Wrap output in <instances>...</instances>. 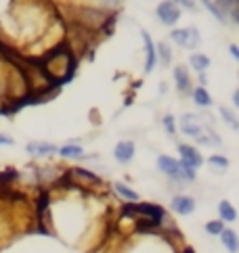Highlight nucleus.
I'll return each mask as SVG.
<instances>
[{
  "label": "nucleus",
  "instance_id": "ddd939ff",
  "mask_svg": "<svg viewBox=\"0 0 239 253\" xmlns=\"http://www.w3.org/2000/svg\"><path fill=\"white\" fill-rule=\"evenodd\" d=\"M218 213H220V222H235L237 220V211L231 201H220L218 203Z\"/></svg>",
  "mask_w": 239,
  "mask_h": 253
},
{
  "label": "nucleus",
  "instance_id": "39448f33",
  "mask_svg": "<svg viewBox=\"0 0 239 253\" xmlns=\"http://www.w3.org/2000/svg\"><path fill=\"white\" fill-rule=\"evenodd\" d=\"M155 15H158V19L164 25H174L179 21V17H180V8H179V4H174V2H162L158 6V11H155Z\"/></svg>",
  "mask_w": 239,
  "mask_h": 253
},
{
  "label": "nucleus",
  "instance_id": "c85d7f7f",
  "mask_svg": "<svg viewBox=\"0 0 239 253\" xmlns=\"http://www.w3.org/2000/svg\"><path fill=\"white\" fill-rule=\"evenodd\" d=\"M206 84H208L206 74H199V88H206Z\"/></svg>",
  "mask_w": 239,
  "mask_h": 253
},
{
  "label": "nucleus",
  "instance_id": "393cba45",
  "mask_svg": "<svg viewBox=\"0 0 239 253\" xmlns=\"http://www.w3.org/2000/svg\"><path fill=\"white\" fill-rule=\"evenodd\" d=\"M158 50H160L162 63H164V65H168V63H170V48H168V44L166 42H160L158 44Z\"/></svg>",
  "mask_w": 239,
  "mask_h": 253
},
{
  "label": "nucleus",
  "instance_id": "7ed1b4c3",
  "mask_svg": "<svg viewBox=\"0 0 239 253\" xmlns=\"http://www.w3.org/2000/svg\"><path fill=\"white\" fill-rule=\"evenodd\" d=\"M180 132L182 134H187V136L191 138H197L204 134V124H201V120L197 115H180Z\"/></svg>",
  "mask_w": 239,
  "mask_h": 253
},
{
  "label": "nucleus",
  "instance_id": "a211bd4d",
  "mask_svg": "<svg viewBox=\"0 0 239 253\" xmlns=\"http://www.w3.org/2000/svg\"><path fill=\"white\" fill-rule=\"evenodd\" d=\"M189 63H191V67L195 69V71L204 74V71L210 67V57H206V55H193V57L189 59Z\"/></svg>",
  "mask_w": 239,
  "mask_h": 253
},
{
  "label": "nucleus",
  "instance_id": "bb28decb",
  "mask_svg": "<svg viewBox=\"0 0 239 253\" xmlns=\"http://www.w3.org/2000/svg\"><path fill=\"white\" fill-rule=\"evenodd\" d=\"M229 50H231V57H233L235 61H239V48L235 46V44H231V48H229Z\"/></svg>",
  "mask_w": 239,
  "mask_h": 253
},
{
  "label": "nucleus",
  "instance_id": "b1692460",
  "mask_svg": "<svg viewBox=\"0 0 239 253\" xmlns=\"http://www.w3.org/2000/svg\"><path fill=\"white\" fill-rule=\"evenodd\" d=\"M170 38H172V42H177L180 48H185V30H172Z\"/></svg>",
  "mask_w": 239,
  "mask_h": 253
},
{
  "label": "nucleus",
  "instance_id": "412c9836",
  "mask_svg": "<svg viewBox=\"0 0 239 253\" xmlns=\"http://www.w3.org/2000/svg\"><path fill=\"white\" fill-rule=\"evenodd\" d=\"M197 140H199L201 144H212V147H218V144H220L218 134H214L212 130H206V134H201V136H197Z\"/></svg>",
  "mask_w": 239,
  "mask_h": 253
},
{
  "label": "nucleus",
  "instance_id": "9d476101",
  "mask_svg": "<svg viewBox=\"0 0 239 253\" xmlns=\"http://www.w3.org/2000/svg\"><path fill=\"white\" fill-rule=\"evenodd\" d=\"M174 82H177V88L182 94L191 92V78H189V69L185 65H177L174 67Z\"/></svg>",
  "mask_w": 239,
  "mask_h": 253
},
{
  "label": "nucleus",
  "instance_id": "f03ea898",
  "mask_svg": "<svg viewBox=\"0 0 239 253\" xmlns=\"http://www.w3.org/2000/svg\"><path fill=\"white\" fill-rule=\"evenodd\" d=\"M204 6L216 17L220 23H229V21H231V19H229V15H231V13H233V21L239 19L237 8H235L237 2H212V0H208V2H204Z\"/></svg>",
  "mask_w": 239,
  "mask_h": 253
},
{
  "label": "nucleus",
  "instance_id": "4be33fe9",
  "mask_svg": "<svg viewBox=\"0 0 239 253\" xmlns=\"http://www.w3.org/2000/svg\"><path fill=\"white\" fill-rule=\"evenodd\" d=\"M220 115H223V120L229 122V126H231L233 130L239 128V122H237V117H235V113L231 109H227V107H220Z\"/></svg>",
  "mask_w": 239,
  "mask_h": 253
},
{
  "label": "nucleus",
  "instance_id": "1a4fd4ad",
  "mask_svg": "<svg viewBox=\"0 0 239 253\" xmlns=\"http://www.w3.org/2000/svg\"><path fill=\"white\" fill-rule=\"evenodd\" d=\"M143 40H145V52H147V61H145V74H151L155 63H158V52H155V44L153 40L149 38V34L147 32H141Z\"/></svg>",
  "mask_w": 239,
  "mask_h": 253
},
{
  "label": "nucleus",
  "instance_id": "cd10ccee",
  "mask_svg": "<svg viewBox=\"0 0 239 253\" xmlns=\"http://www.w3.org/2000/svg\"><path fill=\"white\" fill-rule=\"evenodd\" d=\"M0 144H13V138L11 136H4V134H0Z\"/></svg>",
  "mask_w": 239,
  "mask_h": 253
},
{
  "label": "nucleus",
  "instance_id": "4468645a",
  "mask_svg": "<svg viewBox=\"0 0 239 253\" xmlns=\"http://www.w3.org/2000/svg\"><path fill=\"white\" fill-rule=\"evenodd\" d=\"M114 191L122 197V199H126L128 203H139V193H134L132 188H128L124 182H116L114 184Z\"/></svg>",
  "mask_w": 239,
  "mask_h": 253
},
{
  "label": "nucleus",
  "instance_id": "20e7f679",
  "mask_svg": "<svg viewBox=\"0 0 239 253\" xmlns=\"http://www.w3.org/2000/svg\"><path fill=\"white\" fill-rule=\"evenodd\" d=\"M179 153H180V164L191 169H197L204 164V157H201L199 151L195 147H191V144H179Z\"/></svg>",
  "mask_w": 239,
  "mask_h": 253
},
{
  "label": "nucleus",
  "instance_id": "f257e3e1",
  "mask_svg": "<svg viewBox=\"0 0 239 253\" xmlns=\"http://www.w3.org/2000/svg\"><path fill=\"white\" fill-rule=\"evenodd\" d=\"M132 215H139V218L151 220L155 226H162L164 218H166V211L162 210L160 205L153 203H126L122 205V218H132Z\"/></svg>",
  "mask_w": 239,
  "mask_h": 253
},
{
  "label": "nucleus",
  "instance_id": "7c9ffc66",
  "mask_svg": "<svg viewBox=\"0 0 239 253\" xmlns=\"http://www.w3.org/2000/svg\"><path fill=\"white\" fill-rule=\"evenodd\" d=\"M182 253H195V251H193L191 247H187V249H185V251H182Z\"/></svg>",
  "mask_w": 239,
  "mask_h": 253
},
{
  "label": "nucleus",
  "instance_id": "aec40b11",
  "mask_svg": "<svg viewBox=\"0 0 239 253\" xmlns=\"http://www.w3.org/2000/svg\"><path fill=\"white\" fill-rule=\"evenodd\" d=\"M208 166L214 168V169H218V171H223V169L229 168V159H227L225 155H212V157L208 159Z\"/></svg>",
  "mask_w": 239,
  "mask_h": 253
},
{
  "label": "nucleus",
  "instance_id": "6e6552de",
  "mask_svg": "<svg viewBox=\"0 0 239 253\" xmlns=\"http://www.w3.org/2000/svg\"><path fill=\"white\" fill-rule=\"evenodd\" d=\"M114 157L120 161V164H130L134 157V142L132 140H122L116 144L114 149Z\"/></svg>",
  "mask_w": 239,
  "mask_h": 253
},
{
  "label": "nucleus",
  "instance_id": "6ab92c4d",
  "mask_svg": "<svg viewBox=\"0 0 239 253\" xmlns=\"http://www.w3.org/2000/svg\"><path fill=\"white\" fill-rule=\"evenodd\" d=\"M71 174H76V176H71V178H80V180H84V182H90V184H101V180L93 174V171H88V169L73 168V169H71Z\"/></svg>",
  "mask_w": 239,
  "mask_h": 253
},
{
  "label": "nucleus",
  "instance_id": "f8f14e48",
  "mask_svg": "<svg viewBox=\"0 0 239 253\" xmlns=\"http://www.w3.org/2000/svg\"><path fill=\"white\" fill-rule=\"evenodd\" d=\"M220 241H223V245L229 253H237L239 251V239H237V232L231 230V228H225L223 232L218 234Z\"/></svg>",
  "mask_w": 239,
  "mask_h": 253
},
{
  "label": "nucleus",
  "instance_id": "a878e982",
  "mask_svg": "<svg viewBox=\"0 0 239 253\" xmlns=\"http://www.w3.org/2000/svg\"><path fill=\"white\" fill-rule=\"evenodd\" d=\"M164 128H166L168 134H174V132H177V122H174V117H172V115H166V117H164Z\"/></svg>",
  "mask_w": 239,
  "mask_h": 253
},
{
  "label": "nucleus",
  "instance_id": "f3484780",
  "mask_svg": "<svg viewBox=\"0 0 239 253\" xmlns=\"http://www.w3.org/2000/svg\"><path fill=\"white\" fill-rule=\"evenodd\" d=\"M201 44L199 32L195 28H185V48H197Z\"/></svg>",
  "mask_w": 239,
  "mask_h": 253
},
{
  "label": "nucleus",
  "instance_id": "423d86ee",
  "mask_svg": "<svg viewBox=\"0 0 239 253\" xmlns=\"http://www.w3.org/2000/svg\"><path fill=\"white\" fill-rule=\"evenodd\" d=\"M158 168L164 171V174H168L172 180H177V182H182V174H180V164L179 159H172L168 155H160L158 157Z\"/></svg>",
  "mask_w": 239,
  "mask_h": 253
},
{
  "label": "nucleus",
  "instance_id": "c756f323",
  "mask_svg": "<svg viewBox=\"0 0 239 253\" xmlns=\"http://www.w3.org/2000/svg\"><path fill=\"white\" fill-rule=\"evenodd\" d=\"M233 103H235V107H239V90L233 92Z\"/></svg>",
  "mask_w": 239,
  "mask_h": 253
},
{
  "label": "nucleus",
  "instance_id": "dca6fc26",
  "mask_svg": "<svg viewBox=\"0 0 239 253\" xmlns=\"http://www.w3.org/2000/svg\"><path fill=\"white\" fill-rule=\"evenodd\" d=\"M59 155L61 157H65V159H76V157H82V155H84V151H82V147H80V144H65V147H61L59 151Z\"/></svg>",
  "mask_w": 239,
  "mask_h": 253
},
{
  "label": "nucleus",
  "instance_id": "9b49d317",
  "mask_svg": "<svg viewBox=\"0 0 239 253\" xmlns=\"http://www.w3.org/2000/svg\"><path fill=\"white\" fill-rule=\"evenodd\" d=\"M27 153L36 157H44V155H51V153H57V144H51V142H30L27 144Z\"/></svg>",
  "mask_w": 239,
  "mask_h": 253
},
{
  "label": "nucleus",
  "instance_id": "5701e85b",
  "mask_svg": "<svg viewBox=\"0 0 239 253\" xmlns=\"http://www.w3.org/2000/svg\"><path fill=\"white\" fill-rule=\"evenodd\" d=\"M206 230H208L210 234H220V232L225 230V224L220 222V220H212V222L206 224Z\"/></svg>",
  "mask_w": 239,
  "mask_h": 253
},
{
  "label": "nucleus",
  "instance_id": "2eb2a0df",
  "mask_svg": "<svg viewBox=\"0 0 239 253\" xmlns=\"http://www.w3.org/2000/svg\"><path fill=\"white\" fill-rule=\"evenodd\" d=\"M191 94H193V101H195V105L199 107H210L212 105V96L208 94V90L206 88H195V90H191Z\"/></svg>",
  "mask_w": 239,
  "mask_h": 253
},
{
  "label": "nucleus",
  "instance_id": "0eeeda50",
  "mask_svg": "<svg viewBox=\"0 0 239 253\" xmlns=\"http://www.w3.org/2000/svg\"><path fill=\"white\" fill-rule=\"evenodd\" d=\"M170 207H172L174 213L189 215V213L195 211V199L189 197V195H177V197H172Z\"/></svg>",
  "mask_w": 239,
  "mask_h": 253
}]
</instances>
